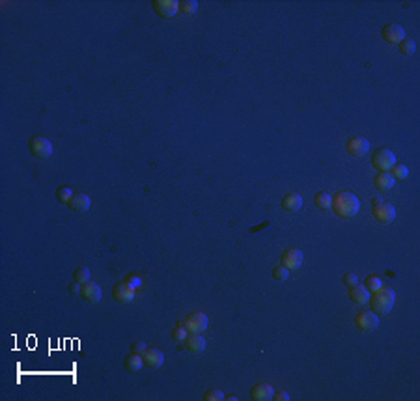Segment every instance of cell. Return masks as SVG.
Instances as JSON below:
<instances>
[{"label":"cell","mask_w":420,"mask_h":401,"mask_svg":"<svg viewBox=\"0 0 420 401\" xmlns=\"http://www.w3.org/2000/svg\"><path fill=\"white\" fill-rule=\"evenodd\" d=\"M181 325L187 328L189 334H202L207 328V325H209V319H207L204 311H193V314H189L181 321Z\"/></svg>","instance_id":"obj_4"},{"label":"cell","mask_w":420,"mask_h":401,"mask_svg":"<svg viewBox=\"0 0 420 401\" xmlns=\"http://www.w3.org/2000/svg\"><path fill=\"white\" fill-rule=\"evenodd\" d=\"M275 396L273 386L267 383H258L250 388V397L254 401H271Z\"/></svg>","instance_id":"obj_14"},{"label":"cell","mask_w":420,"mask_h":401,"mask_svg":"<svg viewBox=\"0 0 420 401\" xmlns=\"http://www.w3.org/2000/svg\"><path fill=\"white\" fill-rule=\"evenodd\" d=\"M226 394L219 388H213V390H207L204 394V399L205 401H224Z\"/></svg>","instance_id":"obj_29"},{"label":"cell","mask_w":420,"mask_h":401,"mask_svg":"<svg viewBox=\"0 0 420 401\" xmlns=\"http://www.w3.org/2000/svg\"><path fill=\"white\" fill-rule=\"evenodd\" d=\"M331 209L340 216V218H353L361 209V202L353 192L349 190H340L332 196Z\"/></svg>","instance_id":"obj_1"},{"label":"cell","mask_w":420,"mask_h":401,"mask_svg":"<svg viewBox=\"0 0 420 401\" xmlns=\"http://www.w3.org/2000/svg\"><path fill=\"white\" fill-rule=\"evenodd\" d=\"M275 401H288L289 399V394H286V392H279V394H275L273 396Z\"/></svg>","instance_id":"obj_36"},{"label":"cell","mask_w":420,"mask_h":401,"mask_svg":"<svg viewBox=\"0 0 420 401\" xmlns=\"http://www.w3.org/2000/svg\"><path fill=\"white\" fill-rule=\"evenodd\" d=\"M344 284H346L347 287H353V285H357L359 284V276L353 275V273H349V275L344 276Z\"/></svg>","instance_id":"obj_32"},{"label":"cell","mask_w":420,"mask_h":401,"mask_svg":"<svg viewBox=\"0 0 420 401\" xmlns=\"http://www.w3.org/2000/svg\"><path fill=\"white\" fill-rule=\"evenodd\" d=\"M273 278L279 280V282H284V280L289 278V271L284 267V265H279V267H275L273 269Z\"/></svg>","instance_id":"obj_31"},{"label":"cell","mask_w":420,"mask_h":401,"mask_svg":"<svg viewBox=\"0 0 420 401\" xmlns=\"http://www.w3.org/2000/svg\"><path fill=\"white\" fill-rule=\"evenodd\" d=\"M375 187H377L379 190H390L394 189V183H396V180H394L392 175H390V172H379L377 175H375Z\"/></svg>","instance_id":"obj_21"},{"label":"cell","mask_w":420,"mask_h":401,"mask_svg":"<svg viewBox=\"0 0 420 401\" xmlns=\"http://www.w3.org/2000/svg\"><path fill=\"white\" fill-rule=\"evenodd\" d=\"M152 8L155 10L159 17L163 19H170L179 11V2L178 0H155L152 4Z\"/></svg>","instance_id":"obj_9"},{"label":"cell","mask_w":420,"mask_h":401,"mask_svg":"<svg viewBox=\"0 0 420 401\" xmlns=\"http://www.w3.org/2000/svg\"><path fill=\"white\" fill-rule=\"evenodd\" d=\"M28 148H30V153L36 159H49L53 155V142L45 137H32L28 140Z\"/></svg>","instance_id":"obj_5"},{"label":"cell","mask_w":420,"mask_h":401,"mask_svg":"<svg viewBox=\"0 0 420 401\" xmlns=\"http://www.w3.org/2000/svg\"><path fill=\"white\" fill-rule=\"evenodd\" d=\"M144 359H142L138 353H131L129 357H125L123 359V368H125L127 371H131V373H137V371H140L142 368H144Z\"/></svg>","instance_id":"obj_20"},{"label":"cell","mask_w":420,"mask_h":401,"mask_svg":"<svg viewBox=\"0 0 420 401\" xmlns=\"http://www.w3.org/2000/svg\"><path fill=\"white\" fill-rule=\"evenodd\" d=\"M396 164V155L387 148H379L372 157V166L377 172H390Z\"/></svg>","instance_id":"obj_6"},{"label":"cell","mask_w":420,"mask_h":401,"mask_svg":"<svg viewBox=\"0 0 420 401\" xmlns=\"http://www.w3.org/2000/svg\"><path fill=\"white\" fill-rule=\"evenodd\" d=\"M370 291L364 287V285L357 284L353 285V287H349V299H351L355 304H361V306H364V304H368V301H370Z\"/></svg>","instance_id":"obj_17"},{"label":"cell","mask_w":420,"mask_h":401,"mask_svg":"<svg viewBox=\"0 0 420 401\" xmlns=\"http://www.w3.org/2000/svg\"><path fill=\"white\" fill-rule=\"evenodd\" d=\"M368 149H370V142L364 137H351L346 142V151L351 157H363L368 153Z\"/></svg>","instance_id":"obj_11"},{"label":"cell","mask_w":420,"mask_h":401,"mask_svg":"<svg viewBox=\"0 0 420 401\" xmlns=\"http://www.w3.org/2000/svg\"><path fill=\"white\" fill-rule=\"evenodd\" d=\"M363 285L366 287L368 291H370V293H373V291H377V289H381V287H383V282H381V278H379V276L370 275Z\"/></svg>","instance_id":"obj_24"},{"label":"cell","mask_w":420,"mask_h":401,"mask_svg":"<svg viewBox=\"0 0 420 401\" xmlns=\"http://www.w3.org/2000/svg\"><path fill=\"white\" fill-rule=\"evenodd\" d=\"M282 207L286 209V211H299L301 207H303V196L297 194V192H289V194H286L282 198Z\"/></svg>","instance_id":"obj_19"},{"label":"cell","mask_w":420,"mask_h":401,"mask_svg":"<svg viewBox=\"0 0 420 401\" xmlns=\"http://www.w3.org/2000/svg\"><path fill=\"white\" fill-rule=\"evenodd\" d=\"M112 295H114V299L118 302H131L133 299H135V295H137V289L131 287V285L123 280V282H118V284L114 285Z\"/></svg>","instance_id":"obj_12"},{"label":"cell","mask_w":420,"mask_h":401,"mask_svg":"<svg viewBox=\"0 0 420 401\" xmlns=\"http://www.w3.org/2000/svg\"><path fill=\"white\" fill-rule=\"evenodd\" d=\"M280 261H282L280 265H284L288 271H295L303 265V261H305V254L301 252V250H297V248H288V250L282 254Z\"/></svg>","instance_id":"obj_10"},{"label":"cell","mask_w":420,"mask_h":401,"mask_svg":"<svg viewBox=\"0 0 420 401\" xmlns=\"http://www.w3.org/2000/svg\"><path fill=\"white\" fill-rule=\"evenodd\" d=\"M381 37L387 43H390V45H400L405 39V30L400 27L398 23H390V25H385L383 27Z\"/></svg>","instance_id":"obj_8"},{"label":"cell","mask_w":420,"mask_h":401,"mask_svg":"<svg viewBox=\"0 0 420 401\" xmlns=\"http://www.w3.org/2000/svg\"><path fill=\"white\" fill-rule=\"evenodd\" d=\"M196 10H198V2L196 0H183V2H179V11L185 13V15H191Z\"/></svg>","instance_id":"obj_27"},{"label":"cell","mask_w":420,"mask_h":401,"mask_svg":"<svg viewBox=\"0 0 420 401\" xmlns=\"http://www.w3.org/2000/svg\"><path fill=\"white\" fill-rule=\"evenodd\" d=\"M394 302H396V293L389 287H381L370 295L368 304L372 306V311H375L377 316H387L394 308Z\"/></svg>","instance_id":"obj_2"},{"label":"cell","mask_w":420,"mask_h":401,"mask_svg":"<svg viewBox=\"0 0 420 401\" xmlns=\"http://www.w3.org/2000/svg\"><path fill=\"white\" fill-rule=\"evenodd\" d=\"M80 295H82V299L86 302H92V304H97V302L101 301V297H103V291H101V287L95 282H86V284H82V291H80Z\"/></svg>","instance_id":"obj_13"},{"label":"cell","mask_w":420,"mask_h":401,"mask_svg":"<svg viewBox=\"0 0 420 401\" xmlns=\"http://www.w3.org/2000/svg\"><path fill=\"white\" fill-rule=\"evenodd\" d=\"M80 291H82V285H80L79 282H73V284L69 285V293L77 295V293H80Z\"/></svg>","instance_id":"obj_34"},{"label":"cell","mask_w":420,"mask_h":401,"mask_svg":"<svg viewBox=\"0 0 420 401\" xmlns=\"http://www.w3.org/2000/svg\"><path fill=\"white\" fill-rule=\"evenodd\" d=\"M224 399H228V401H237V396H226Z\"/></svg>","instance_id":"obj_38"},{"label":"cell","mask_w":420,"mask_h":401,"mask_svg":"<svg viewBox=\"0 0 420 401\" xmlns=\"http://www.w3.org/2000/svg\"><path fill=\"white\" fill-rule=\"evenodd\" d=\"M142 359H144V364L150 366V368H155V370L164 364V354L159 349H146L142 353Z\"/></svg>","instance_id":"obj_16"},{"label":"cell","mask_w":420,"mask_h":401,"mask_svg":"<svg viewBox=\"0 0 420 401\" xmlns=\"http://www.w3.org/2000/svg\"><path fill=\"white\" fill-rule=\"evenodd\" d=\"M373 206H372V216L381 224H390V222L396 220V207L390 204V202H383L373 198Z\"/></svg>","instance_id":"obj_3"},{"label":"cell","mask_w":420,"mask_h":401,"mask_svg":"<svg viewBox=\"0 0 420 401\" xmlns=\"http://www.w3.org/2000/svg\"><path fill=\"white\" fill-rule=\"evenodd\" d=\"M355 327H357L361 332H373V330L379 327L377 314H375V311H372V310L359 311L357 317H355Z\"/></svg>","instance_id":"obj_7"},{"label":"cell","mask_w":420,"mask_h":401,"mask_svg":"<svg viewBox=\"0 0 420 401\" xmlns=\"http://www.w3.org/2000/svg\"><path fill=\"white\" fill-rule=\"evenodd\" d=\"M73 194L75 192L71 187H58V190H56V198L62 202V204H69V200L73 198Z\"/></svg>","instance_id":"obj_26"},{"label":"cell","mask_w":420,"mask_h":401,"mask_svg":"<svg viewBox=\"0 0 420 401\" xmlns=\"http://www.w3.org/2000/svg\"><path fill=\"white\" fill-rule=\"evenodd\" d=\"M187 336H189V332H187V328H185L181 323H179L178 327L172 330V338L176 340V342H185V340H187Z\"/></svg>","instance_id":"obj_30"},{"label":"cell","mask_w":420,"mask_h":401,"mask_svg":"<svg viewBox=\"0 0 420 401\" xmlns=\"http://www.w3.org/2000/svg\"><path fill=\"white\" fill-rule=\"evenodd\" d=\"M314 204H316V207H320V209L327 211V209H331V206H332V196L329 194V192H318V194L314 196Z\"/></svg>","instance_id":"obj_22"},{"label":"cell","mask_w":420,"mask_h":401,"mask_svg":"<svg viewBox=\"0 0 420 401\" xmlns=\"http://www.w3.org/2000/svg\"><path fill=\"white\" fill-rule=\"evenodd\" d=\"M68 206L77 213H86L90 207H92V198H90L88 194H84V192H77V194H73V198L69 200Z\"/></svg>","instance_id":"obj_15"},{"label":"cell","mask_w":420,"mask_h":401,"mask_svg":"<svg viewBox=\"0 0 420 401\" xmlns=\"http://www.w3.org/2000/svg\"><path fill=\"white\" fill-rule=\"evenodd\" d=\"M185 347H187V351L193 354L204 353L205 351L204 336H200V334H191V336H187V340H185Z\"/></svg>","instance_id":"obj_18"},{"label":"cell","mask_w":420,"mask_h":401,"mask_svg":"<svg viewBox=\"0 0 420 401\" xmlns=\"http://www.w3.org/2000/svg\"><path fill=\"white\" fill-rule=\"evenodd\" d=\"M75 282H79V284H86V282H90V269L88 267H77V271H75Z\"/></svg>","instance_id":"obj_28"},{"label":"cell","mask_w":420,"mask_h":401,"mask_svg":"<svg viewBox=\"0 0 420 401\" xmlns=\"http://www.w3.org/2000/svg\"><path fill=\"white\" fill-rule=\"evenodd\" d=\"M267 226H269V222H263V224H262V226H258V228H252V232H254V233H256V232H258V230H263V228H267Z\"/></svg>","instance_id":"obj_37"},{"label":"cell","mask_w":420,"mask_h":401,"mask_svg":"<svg viewBox=\"0 0 420 401\" xmlns=\"http://www.w3.org/2000/svg\"><path fill=\"white\" fill-rule=\"evenodd\" d=\"M125 282L131 285V287H135V289H137L138 285H140V280H138L137 276H129V278H125Z\"/></svg>","instance_id":"obj_35"},{"label":"cell","mask_w":420,"mask_h":401,"mask_svg":"<svg viewBox=\"0 0 420 401\" xmlns=\"http://www.w3.org/2000/svg\"><path fill=\"white\" fill-rule=\"evenodd\" d=\"M390 175H392L394 180H405L407 175H409V168L405 166V164H394L392 170H390Z\"/></svg>","instance_id":"obj_25"},{"label":"cell","mask_w":420,"mask_h":401,"mask_svg":"<svg viewBox=\"0 0 420 401\" xmlns=\"http://www.w3.org/2000/svg\"><path fill=\"white\" fill-rule=\"evenodd\" d=\"M400 53L404 54V56H413V54L416 53V43L411 39V37H405L404 41L398 45Z\"/></svg>","instance_id":"obj_23"},{"label":"cell","mask_w":420,"mask_h":401,"mask_svg":"<svg viewBox=\"0 0 420 401\" xmlns=\"http://www.w3.org/2000/svg\"><path fill=\"white\" fill-rule=\"evenodd\" d=\"M146 349H148V347H146V343L142 342V340H138V342H135V343L131 345V351H133V353H138V354L144 353Z\"/></svg>","instance_id":"obj_33"}]
</instances>
